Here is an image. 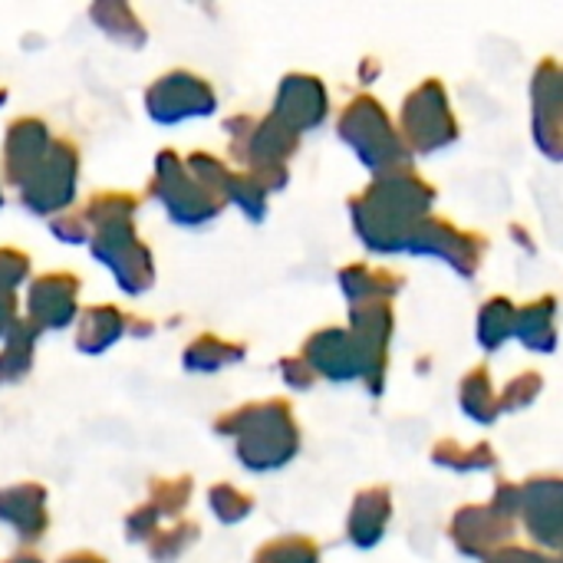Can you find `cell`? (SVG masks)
I'll use <instances>...</instances> for the list:
<instances>
[]
</instances>
